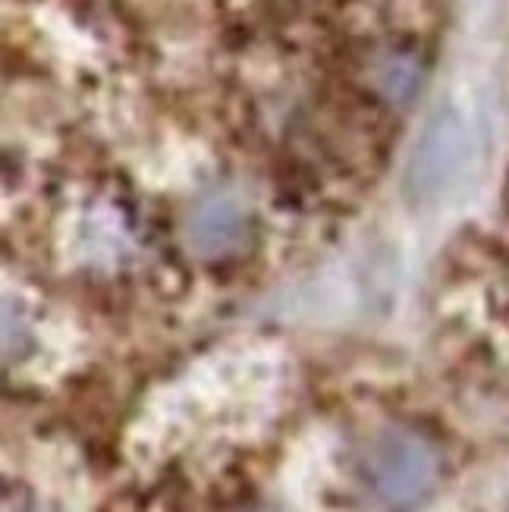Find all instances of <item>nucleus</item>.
Wrapping results in <instances>:
<instances>
[{"label": "nucleus", "instance_id": "1", "mask_svg": "<svg viewBox=\"0 0 509 512\" xmlns=\"http://www.w3.org/2000/svg\"><path fill=\"white\" fill-rule=\"evenodd\" d=\"M368 484L387 506H415L437 478V459L425 440L406 431H387L365 456Z\"/></svg>", "mask_w": 509, "mask_h": 512}, {"label": "nucleus", "instance_id": "2", "mask_svg": "<svg viewBox=\"0 0 509 512\" xmlns=\"http://www.w3.org/2000/svg\"><path fill=\"white\" fill-rule=\"evenodd\" d=\"M186 236L198 255L214 258V255L236 252L249 236V214L233 195L214 192L192 208Z\"/></svg>", "mask_w": 509, "mask_h": 512}]
</instances>
